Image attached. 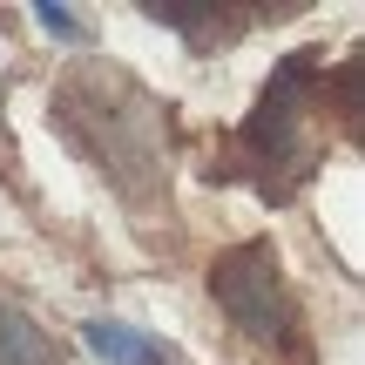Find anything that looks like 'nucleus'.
I'll return each instance as SVG.
<instances>
[{"label":"nucleus","instance_id":"1","mask_svg":"<svg viewBox=\"0 0 365 365\" xmlns=\"http://www.w3.org/2000/svg\"><path fill=\"white\" fill-rule=\"evenodd\" d=\"M210 291H217V304L250 331V339H271V345L291 339V304H284V277H277L271 244L223 250L217 271H210Z\"/></svg>","mask_w":365,"mask_h":365},{"label":"nucleus","instance_id":"3","mask_svg":"<svg viewBox=\"0 0 365 365\" xmlns=\"http://www.w3.org/2000/svg\"><path fill=\"white\" fill-rule=\"evenodd\" d=\"M81 339H88V352L102 365H156V345L135 339L129 325H115V318H95V325H81Z\"/></svg>","mask_w":365,"mask_h":365},{"label":"nucleus","instance_id":"2","mask_svg":"<svg viewBox=\"0 0 365 365\" xmlns=\"http://www.w3.org/2000/svg\"><path fill=\"white\" fill-rule=\"evenodd\" d=\"M0 365H61L54 339L21 312V304H0Z\"/></svg>","mask_w":365,"mask_h":365},{"label":"nucleus","instance_id":"4","mask_svg":"<svg viewBox=\"0 0 365 365\" xmlns=\"http://www.w3.org/2000/svg\"><path fill=\"white\" fill-rule=\"evenodd\" d=\"M34 21H41V27H48V34H54V41H75V48H81V41H88V27H81V21H75V14H68V7H61V0H34Z\"/></svg>","mask_w":365,"mask_h":365}]
</instances>
